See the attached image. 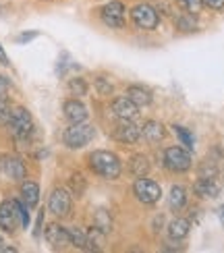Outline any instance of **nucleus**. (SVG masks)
Returning a JSON list of instances; mask_svg holds the SVG:
<instances>
[{"instance_id": "f257e3e1", "label": "nucleus", "mask_w": 224, "mask_h": 253, "mask_svg": "<svg viewBox=\"0 0 224 253\" xmlns=\"http://www.w3.org/2000/svg\"><path fill=\"white\" fill-rule=\"evenodd\" d=\"M90 168L95 174H100L102 178H110V181L119 178L123 170L119 156L106 150H95L93 154H90Z\"/></svg>"}, {"instance_id": "f03ea898", "label": "nucleus", "mask_w": 224, "mask_h": 253, "mask_svg": "<svg viewBox=\"0 0 224 253\" xmlns=\"http://www.w3.org/2000/svg\"><path fill=\"white\" fill-rule=\"evenodd\" d=\"M6 126L17 141H25L34 133V119H31L27 108L19 106V108H13V114H10V121Z\"/></svg>"}, {"instance_id": "7ed1b4c3", "label": "nucleus", "mask_w": 224, "mask_h": 253, "mask_svg": "<svg viewBox=\"0 0 224 253\" xmlns=\"http://www.w3.org/2000/svg\"><path fill=\"white\" fill-rule=\"evenodd\" d=\"M93 126L88 125V123H71L69 129L62 133V143H65L67 147H71V150H79V147L88 145L91 139H93Z\"/></svg>"}, {"instance_id": "20e7f679", "label": "nucleus", "mask_w": 224, "mask_h": 253, "mask_svg": "<svg viewBox=\"0 0 224 253\" xmlns=\"http://www.w3.org/2000/svg\"><path fill=\"white\" fill-rule=\"evenodd\" d=\"M164 164H166L168 170H173V172H187L191 168V156L185 147H179V145L166 147Z\"/></svg>"}, {"instance_id": "39448f33", "label": "nucleus", "mask_w": 224, "mask_h": 253, "mask_svg": "<svg viewBox=\"0 0 224 253\" xmlns=\"http://www.w3.org/2000/svg\"><path fill=\"white\" fill-rule=\"evenodd\" d=\"M21 224V216H19V202L17 199H6L0 204V228L4 233L13 235Z\"/></svg>"}, {"instance_id": "423d86ee", "label": "nucleus", "mask_w": 224, "mask_h": 253, "mask_svg": "<svg viewBox=\"0 0 224 253\" xmlns=\"http://www.w3.org/2000/svg\"><path fill=\"white\" fill-rule=\"evenodd\" d=\"M133 193L141 204H156L160 195H162V189H160V185L156 181H152V178L139 176L133 185Z\"/></svg>"}, {"instance_id": "0eeeda50", "label": "nucleus", "mask_w": 224, "mask_h": 253, "mask_svg": "<svg viewBox=\"0 0 224 253\" xmlns=\"http://www.w3.org/2000/svg\"><path fill=\"white\" fill-rule=\"evenodd\" d=\"M131 19H133V23H135L137 27L145 29V31L156 29L158 23H160V17H158V13H156V8L149 6V4H137V6H133Z\"/></svg>"}, {"instance_id": "6e6552de", "label": "nucleus", "mask_w": 224, "mask_h": 253, "mask_svg": "<svg viewBox=\"0 0 224 253\" xmlns=\"http://www.w3.org/2000/svg\"><path fill=\"white\" fill-rule=\"evenodd\" d=\"M48 210L52 214H54L56 218H67L71 214L73 210V202H71V195L65 191V189L56 187L54 191L50 193L48 197Z\"/></svg>"}, {"instance_id": "1a4fd4ad", "label": "nucleus", "mask_w": 224, "mask_h": 253, "mask_svg": "<svg viewBox=\"0 0 224 253\" xmlns=\"http://www.w3.org/2000/svg\"><path fill=\"white\" fill-rule=\"evenodd\" d=\"M100 17L102 21L108 27L112 29H121L125 25V4L119 2V0H112V2H108L106 6H102L100 10Z\"/></svg>"}, {"instance_id": "9d476101", "label": "nucleus", "mask_w": 224, "mask_h": 253, "mask_svg": "<svg viewBox=\"0 0 224 253\" xmlns=\"http://www.w3.org/2000/svg\"><path fill=\"white\" fill-rule=\"evenodd\" d=\"M0 170H2V174L6 178H10V181H23L27 174L23 160H21L19 156H10V154L0 158Z\"/></svg>"}, {"instance_id": "9b49d317", "label": "nucleus", "mask_w": 224, "mask_h": 253, "mask_svg": "<svg viewBox=\"0 0 224 253\" xmlns=\"http://www.w3.org/2000/svg\"><path fill=\"white\" fill-rule=\"evenodd\" d=\"M141 137V129L135 126L131 121H121L114 129V139L121 143H137Z\"/></svg>"}, {"instance_id": "f8f14e48", "label": "nucleus", "mask_w": 224, "mask_h": 253, "mask_svg": "<svg viewBox=\"0 0 224 253\" xmlns=\"http://www.w3.org/2000/svg\"><path fill=\"white\" fill-rule=\"evenodd\" d=\"M112 112L121 121H133L137 117V112H139V106L129 98H116L112 102Z\"/></svg>"}, {"instance_id": "ddd939ff", "label": "nucleus", "mask_w": 224, "mask_h": 253, "mask_svg": "<svg viewBox=\"0 0 224 253\" xmlns=\"http://www.w3.org/2000/svg\"><path fill=\"white\" fill-rule=\"evenodd\" d=\"M46 241H48V245H52L54 249L65 247V245L71 243L69 241V230L65 226H60V224H50L46 228Z\"/></svg>"}, {"instance_id": "4468645a", "label": "nucleus", "mask_w": 224, "mask_h": 253, "mask_svg": "<svg viewBox=\"0 0 224 253\" xmlns=\"http://www.w3.org/2000/svg\"><path fill=\"white\" fill-rule=\"evenodd\" d=\"M62 110H65V119L69 123H83L88 119V108H85L79 100H67Z\"/></svg>"}, {"instance_id": "2eb2a0df", "label": "nucleus", "mask_w": 224, "mask_h": 253, "mask_svg": "<svg viewBox=\"0 0 224 253\" xmlns=\"http://www.w3.org/2000/svg\"><path fill=\"white\" fill-rule=\"evenodd\" d=\"M141 133H143V137H145L149 143L162 141V139H164V135H166L164 125H162V123H158V121H147V123H143Z\"/></svg>"}, {"instance_id": "dca6fc26", "label": "nucleus", "mask_w": 224, "mask_h": 253, "mask_svg": "<svg viewBox=\"0 0 224 253\" xmlns=\"http://www.w3.org/2000/svg\"><path fill=\"white\" fill-rule=\"evenodd\" d=\"M21 199L27 208H36L40 202V187L34 181H25L21 185Z\"/></svg>"}, {"instance_id": "f3484780", "label": "nucleus", "mask_w": 224, "mask_h": 253, "mask_svg": "<svg viewBox=\"0 0 224 253\" xmlns=\"http://www.w3.org/2000/svg\"><path fill=\"white\" fill-rule=\"evenodd\" d=\"M127 98L133 100L137 106H147V104H152V91L143 85H129L127 89Z\"/></svg>"}, {"instance_id": "a211bd4d", "label": "nucleus", "mask_w": 224, "mask_h": 253, "mask_svg": "<svg viewBox=\"0 0 224 253\" xmlns=\"http://www.w3.org/2000/svg\"><path fill=\"white\" fill-rule=\"evenodd\" d=\"M189 228H191V222L187 218H175L173 222L168 224V237L173 241H180L189 235Z\"/></svg>"}, {"instance_id": "6ab92c4d", "label": "nucleus", "mask_w": 224, "mask_h": 253, "mask_svg": "<svg viewBox=\"0 0 224 253\" xmlns=\"http://www.w3.org/2000/svg\"><path fill=\"white\" fill-rule=\"evenodd\" d=\"M193 191L199 197H216L220 193V187H218V183L214 181V178H199V181L195 183V187H193Z\"/></svg>"}, {"instance_id": "aec40b11", "label": "nucleus", "mask_w": 224, "mask_h": 253, "mask_svg": "<svg viewBox=\"0 0 224 253\" xmlns=\"http://www.w3.org/2000/svg\"><path fill=\"white\" fill-rule=\"evenodd\" d=\"M187 204V191L180 185H175L170 189V195H168V206L173 212H179V210H183Z\"/></svg>"}, {"instance_id": "412c9836", "label": "nucleus", "mask_w": 224, "mask_h": 253, "mask_svg": "<svg viewBox=\"0 0 224 253\" xmlns=\"http://www.w3.org/2000/svg\"><path fill=\"white\" fill-rule=\"evenodd\" d=\"M129 168H131V172L139 178V176H145L149 172V160H147V156L143 154H137L131 158V162H129Z\"/></svg>"}, {"instance_id": "4be33fe9", "label": "nucleus", "mask_w": 224, "mask_h": 253, "mask_svg": "<svg viewBox=\"0 0 224 253\" xmlns=\"http://www.w3.org/2000/svg\"><path fill=\"white\" fill-rule=\"evenodd\" d=\"M67 230H69V241H71V245L79 247V249H85V251H90L88 233H83V230H81V228H77V226L67 228Z\"/></svg>"}, {"instance_id": "5701e85b", "label": "nucleus", "mask_w": 224, "mask_h": 253, "mask_svg": "<svg viewBox=\"0 0 224 253\" xmlns=\"http://www.w3.org/2000/svg\"><path fill=\"white\" fill-rule=\"evenodd\" d=\"M93 224L98 226L102 233H108V230H112L110 212H106V210H98V212H95V218H93Z\"/></svg>"}, {"instance_id": "b1692460", "label": "nucleus", "mask_w": 224, "mask_h": 253, "mask_svg": "<svg viewBox=\"0 0 224 253\" xmlns=\"http://www.w3.org/2000/svg\"><path fill=\"white\" fill-rule=\"evenodd\" d=\"M175 25H177V29H180V31H193V29H195V15H191V13H180V15H177V19H175Z\"/></svg>"}, {"instance_id": "393cba45", "label": "nucleus", "mask_w": 224, "mask_h": 253, "mask_svg": "<svg viewBox=\"0 0 224 253\" xmlns=\"http://www.w3.org/2000/svg\"><path fill=\"white\" fill-rule=\"evenodd\" d=\"M104 235L98 226H93L88 233V241H90V251H100L104 247Z\"/></svg>"}, {"instance_id": "a878e982", "label": "nucleus", "mask_w": 224, "mask_h": 253, "mask_svg": "<svg viewBox=\"0 0 224 253\" xmlns=\"http://www.w3.org/2000/svg\"><path fill=\"white\" fill-rule=\"evenodd\" d=\"M173 129H175V133H177V137H179V139H180V143H183L185 147H187V150H193V143H195V139H193V135H191L187 129H185V126H179V125H175L173 126Z\"/></svg>"}, {"instance_id": "bb28decb", "label": "nucleus", "mask_w": 224, "mask_h": 253, "mask_svg": "<svg viewBox=\"0 0 224 253\" xmlns=\"http://www.w3.org/2000/svg\"><path fill=\"white\" fill-rule=\"evenodd\" d=\"M69 89H71L73 96H85V93H88V83L79 77H75L69 81Z\"/></svg>"}, {"instance_id": "cd10ccee", "label": "nucleus", "mask_w": 224, "mask_h": 253, "mask_svg": "<svg viewBox=\"0 0 224 253\" xmlns=\"http://www.w3.org/2000/svg\"><path fill=\"white\" fill-rule=\"evenodd\" d=\"M10 114H13V106L2 98L0 100V126H6L10 121Z\"/></svg>"}, {"instance_id": "c85d7f7f", "label": "nucleus", "mask_w": 224, "mask_h": 253, "mask_svg": "<svg viewBox=\"0 0 224 253\" xmlns=\"http://www.w3.org/2000/svg\"><path fill=\"white\" fill-rule=\"evenodd\" d=\"M218 174V168L214 162H204L199 168V178H216Z\"/></svg>"}, {"instance_id": "c756f323", "label": "nucleus", "mask_w": 224, "mask_h": 253, "mask_svg": "<svg viewBox=\"0 0 224 253\" xmlns=\"http://www.w3.org/2000/svg\"><path fill=\"white\" fill-rule=\"evenodd\" d=\"M71 189H73L75 195L81 197L83 191H85V178H83L81 174H73V176H71Z\"/></svg>"}, {"instance_id": "7c9ffc66", "label": "nucleus", "mask_w": 224, "mask_h": 253, "mask_svg": "<svg viewBox=\"0 0 224 253\" xmlns=\"http://www.w3.org/2000/svg\"><path fill=\"white\" fill-rule=\"evenodd\" d=\"M179 4L183 6L187 13H191V15H197L199 10H201V6H204L201 0H179Z\"/></svg>"}, {"instance_id": "2f4dec72", "label": "nucleus", "mask_w": 224, "mask_h": 253, "mask_svg": "<svg viewBox=\"0 0 224 253\" xmlns=\"http://www.w3.org/2000/svg\"><path fill=\"white\" fill-rule=\"evenodd\" d=\"M95 87H98V91L102 93V96H110L112 93V83L106 81L104 77H98L95 79Z\"/></svg>"}, {"instance_id": "473e14b6", "label": "nucleus", "mask_w": 224, "mask_h": 253, "mask_svg": "<svg viewBox=\"0 0 224 253\" xmlns=\"http://www.w3.org/2000/svg\"><path fill=\"white\" fill-rule=\"evenodd\" d=\"M19 216H21V226L27 228L29 226V212H27V206L23 204V199L19 202Z\"/></svg>"}, {"instance_id": "72a5a7b5", "label": "nucleus", "mask_w": 224, "mask_h": 253, "mask_svg": "<svg viewBox=\"0 0 224 253\" xmlns=\"http://www.w3.org/2000/svg\"><path fill=\"white\" fill-rule=\"evenodd\" d=\"M40 34L38 31H25V34H21L19 38H17V42L19 44H27V42H31V40H36Z\"/></svg>"}, {"instance_id": "f704fd0d", "label": "nucleus", "mask_w": 224, "mask_h": 253, "mask_svg": "<svg viewBox=\"0 0 224 253\" xmlns=\"http://www.w3.org/2000/svg\"><path fill=\"white\" fill-rule=\"evenodd\" d=\"M204 6L212 8V10H222L224 8V0H201Z\"/></svg>"}, {"instance_id": "c9c22d12", "label": "nucleus", "mask_w": 224, "mask_h": 253, "mask_svg": "<svg viewBox=\"0 0 224 253\" xmlns=\"http://www.w3.org/2000/svg\"><path fill=\"white\" fill-rule=\"evenodd\" d=\"M42 224H44V212L38 214V220H36V228H34V237L38 239L42 235Z\"/></svg>"}, {"instance_id": "e433bc0d", "label": "nucleus", "mask_w": 224, "mask_h": 253, "mask_svg": "<svg viewBox=\"0 0 224 253\" xmlns=\"http://www.w3.org/2000/svg\"><path fill=\"white\" fill-rule=\"evenodd\" d=\"M6 91H8V79L0 75V100L6 96Z\"/></svg>"}, {"instance_id": "4c0bfd02", "label": "nucleus", "mask_w": 224, "mask_h": 253, "mask_svg": "<svg viewBox=\"0 0 224 253\" xmlns=\"http://www.w3.org/2000/svg\"><path fill=\"white\" fill-rule=\"evenodd\" d=\"M0 62H2L4 67H8V65H10V62H8V56H6V52L2 50V46H0Z\"/></svg>"}, {"instance_id": "58836bf2", "label": "nucleus", "mask_w": 224, "mask_h": 253, "mask_svg": "<svg viewBox=\"0 0 224 253\" xmlns=\"http://www.w3.org/2000/svg\"><path fill=\"white\" fill-rule=\"evenodd\" d=\"M216 214H218V218H220V222H222V226H224V206H220V208L216 210Z\"/></svg>"}, {"instance_id": "ea45409f", "label": "nucleus", "mask_w": 224, "mask_h": 253, "mask_svg": "<svg viewBox=\"0 0 224 253\" xmlns=\"http://www.w3.org/2000/svg\"><path fill=\"white\" fill-rule=\"evenodd\" d=\"M2 247H4V243H2V237H0V251H2Z\"/></svg>"}]
</instances>
